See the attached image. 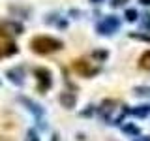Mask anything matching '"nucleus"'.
<instances>
[{"instance_id":"1","label":"nucleus","mask_w":150,"mask_h":141,"mask_svg":"<svg viewBox=\"0 0 150 141\" xmlns=\"http://www.w3.org/2000/svg\"><path fill=\"white\" fill-rule=\"evenodd\" d=\"M30 47L38 55H49V53H54V51H60L64 43L53 36H38V38H32Z\"/></svg>"},{"instance_id":"2","label":"nucleus","mask_w":150,"mask_h":141,"mask_svg":"<svg viewBox=\"0 0 150 141\" xmlns=\"http://www.w3.org/2000/svg\"><path fill=\"white\" fill-rule=\"evenodd\" d=\"M73 70L79 75H83V77H94L96 73H100V68H98V66H94L92 62H88V60H84V58L73 60Z\"/></svg>"},{"instance_id":"3","label":"nucleus","mask_w":150,"mask_h":141,"mask_svg":"<svg viewBox=\"0 0 150 141\" xmlns=\"http://www.w3.org/2000/svg\"><path fill=\"white\" fill-rule=\"evenodd\" d=\"M120 28V21H118V17H115V15H109V17H105L103 21L98 25V32H100L101 36H111V34H115L116 30Z\"/></svg>"},{"instance_id":"4","label":"nucleus","mask_w":150,"mask_h":141,"mask_svg":"<svg viewBox=\"0 0 150 141\" xmlns=\"http://www.w3.org/2000/svg\"><path fill=\"white\" fill-rule=\"evenodd\" d=\"M34 75H36V79H38V90H40V92H45L47 88L53 85L51 72L47 68H36L34 70Z\"/></svg>"},{"instance_id":"5","label":"nucleus","mask_w":150,"mask_h":141,"mask_svg":"<svg viewBox=\"0 0 150 141\" xmlns=\"http://www.w3.org/2000/svg\"><path fill=\"white\" fill-rule=\"evenodd\" d=\"M23 25L21 23H15V21H4L0 23V34L6 36V38H11V36H19L23 34Z\"/></svg>"},{"instance_id":"6","label":"nucleus","mask_w":150,"mask_h":141,"mask_svg":"<svg viewBox=\"0 0 150 141\" xmlns=\"http://www.w3.org/2000/svg\"><path fill=\"white\" fill-rule=\"evenodd\" d=\"M115 105H116V102H115V100H105V102L101 103V107H100V115H101L105 120H109V122H111V113L116 109Z\"/></svg>"},{"instance_id":"7","label":"nucleus","mask_w":150,"mask_h":141,"mask_svg":"<svg viewBox=\"0 0 150 141\" xmlns=\"http://www.w3.org/2000/svg\"><path fill=\"white\" fill-rule=\"evenodd\" d=\"M17 53V45L13 41H0V58L4 56H11Z\"/></svg>"},{"instance_id":"8","label":"nucleus","mask_w":150,"mask_h":141,"mask_svg":"<svg viewBox=\"0 0 150 141\" xmlns=\"http://www.w3.org/2000/svg\"><path fill=\"white\" fill-rule=\"evenodd\" d=\"M60 102H62L64 107L71 109V107L75 105V94H71V92H62V94H60Z\"/></svg>"},{"instance_id":"9","label":"nucleus","mask_w":150,"mask_h":141,"mask_svg":"<svg viewBox=\"0 0 150 141\" xmlns=\"http://www.w3.org/2000/svg\"><path fill=\"white\" fill-rule=\"evenodd\" d=\"M131 115H135V117H139V119H144V117H148L150 115V105H139V107H133V109H129Z\"/></svg>"},{"instance_id":"10","label":"nucleus","mask_w":150,"mask_h":141,"mask_svg":"<svg viewBox=\"0 0 150 141\" xmlns=\"http://www.w3.org/2000/svg\"><path fill=\"white\" fill-rule=\"evenodd\" d=\"M8 77L11 79L15 85H23V73L17 72V70H9V72H8Z\"/></svg>"},{"instance_id":"11","label":"nucleus","mask_w":150,"mask_h":141,"mask_svg":"<svg viewBox=\"0 0 150 141\" xmlns=\"http://www.w3.org/2000/svg\"><path fill=\"white\" fill-rule=\"evenodd\" d=\"M139 66L143 70H150V51H146V53L139 58Z\"/></svg>"},{"instance_id":"12","label":"nucleus","mask_w":150,"mask_h":141,"mask_svg":"<svg viewBox=\"0 0 150 141\" xmlns=\"http://www.w3.org/2000/svg\"><path fill=\"white\" fill-rule=\"evenodd\" d=\"M23 102H25L26 105L30 107V111H34L36 115H41V109H40V105H36V103H32L30 100H26V98H23Z\"/></svg>"},{"instance_id":"13","label":"nucleus","mask_w":150,"mask_h":141,"mask_svg":"<svg viewBox=\"0 0 150 141\" xmlns=\"http://www.w3.org/2000/svg\"><path fill=\"white\" fill-rule=\"evenodd\" d=\"M126 132V134H133V135H139V128L137 126H133V124H126L124 128H122Z\"/></svg>"},{"instance_id":"14","label":"nucleus","mask_w":150,"mask_h":141,"mask_svg":"<svg viewBox=\"0 0 150 141\" xmlns=\"http://www.w3.org/2000/svg\"><path fill=\"white\" fill-rule=\"evenodd\" d=\"M129 38H133V40H141V41H148V43H150V36H144V34H137V32H129Z\"/></svg>"},{"instance_id":"15","label":"nucleus","mask_w":150,"mask_h":141,"mask_svg":"<svg viewBox=\"0 0 150 141\" xmlns=\"http://www.w3.org/2000/svg\"><path fill=\"white\" fill-rule=\"evenodd\" d=\"M137 11H135V9H128V11H126V19H128L129 23H133V21H137Z\"/></svg>"},{"instance_id":"16","label":"nucleus","mask_w":150,"mask_h":141,"mask_svg":"<svg viewBox=\"0 0 150 141\" xmlns=\"http://www.w3.org/2000/svg\"><path fill=\"white\" fill-rule=\"evenodd\" d=\"M143 26L146 28V30H150V13H146V15H143Z\"/></svg>"},{"instance_id":"17","label":"nucleus","mask_w":150,"mask_h":141,"mask_svg":"<svg viewBox=\"0 0 150 141\" xmlns=\"http://www.w3.org/2000/svg\"><path fill=\"white\" fill-rule=\"evenodd\" d=\"M26 141H40V139H38V135H36V132L34 130H30V132H28V139Z\"/></svg>"},{"instance_id":"18","label":"nucleus","mask_w":150,"mask_h":141,"mask_svg":"<svg viewBox=\"0 0 150 141\" xmlns=\"http://www.w3.org/2000/svg\"><path fill=\"white\" fill-rule=\"evenodd\" d=\"M126 2H128V0H111V4L115 8H118V6H122V4H126Z\"/></svg>"},{"instance_id":"19","label":"nucleus","mask_w":150,"mask_h":141,"mask_svg":"<svg viewBox=\"0 0 150 141\" xmlns=\"http://www.w3.org/2000/svg\"><path fill=\"white\" fill-rule=\"evenodd\" d=\"M135 141H150V137H148V135H144V137H137Z\"/></svg>"},{"instance_id":"20","label":"nucleus","mask_w":150,"mask_h":141,"mask_svg":"<svg viewBox=\"0 0 150 141\" xmlns=\"http://www.w3.org/2000/svg\"><path fill=\"white\" fill-rule=\"evenodd\" d=\"M141 4H143V6H150V0H139Z\"/></svg>"},{"instance_id":"21","label":"nucleus","mask_w":150,"mask_h":141,"mask_svg":"<svg viewBox=\"0 0 150 141\" xmlns=\"http://www.w3.org/2000/svg\"><path fill=\"white\" fill-rule=\"evenodd\" d=\"M90 2H101V0H90Z\"/></svg>"}]
</instances>
